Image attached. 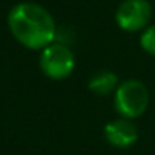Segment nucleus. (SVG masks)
Here are the masks:
<instances>
[{
  "instance_id": "obj_1",
  "label": "nucleus",
  "mask_w": 155,
  "mask_h": 155,
  "mask_svg": "<svg viewBox=\"0 0 155 155\" xmlns=\"http://www.w3.org/2000/svg\"><path fill=\"white\" fill-rule=\"evenodd\" d=\"M7 25L12 37L28 50H44L57 40V24L44 5L20 2L10 8Z\"/></svg>"
},
{
  "instance_id": "obj_2",
  "label": "nucleus",
  "mask_w": 155,
  "mask_h": 155,
  "mask_svg": "<svg viewBox=\"0 0 155 155\" xmlns=\"http://www.w3.org/2000/svg\"><path fill=\"white\" fill-rule=\"evenodd\" d=\"M150 104V94L147 85L137 78H128L118 84L114 92V107L120 117L135 118L142 117Z\"/></svg>"
},
{
  "instance_id": "obj_3",
  "label": "nucleus",
  "mask_w": 155,
  "mask_h": 155,
  "mask_svg": "<svg viewBox=\"0 0 155 155\" xmlns=\"http://www.w3.org/2000/svg\"><path fill=\"white\" fill-rule=\"evenodd\" d=\"M38 65H40L42 74L50 80H65L68 78L75 70V54L72 48L65 44L55 40L44 50H40L38 57Z\"/></svg>"
},
{
  "instance_id": "obj_4",
  "label": "nucleus",
  "mask_w": 155,
  "mask_h": 155,
  "mask_svg": "<svg viewBox=\"0 0 155 155\" xmlns=\"http://www.w3.org/2000/svg\"><path fill=\"white\" fill-rule=\"evenodd\" d=\"M152 15L153 8L148 0H122L115 10V22L124 32L137 34L152 25Z\"/></svg>"
},
{
  "instance_id": "obj_5",
  "label": "nucleus",
  "mask_w": 155,
  "mask_h": 155,
  "mask_svg": "<svg viewBox=\"0 0 155 155\" xmlns=\"http://www.w3.org/2000/svg\"><path fill=\"white\" fill-rule=\"evenodd\" d=\"M105 140L115 148H128L138 140V128L134 120L117 117L110 120L104 128Z\"/></svg>"
},
{
  "instance_id": "obj_6",
  "label": "nucleus",
  "mask_w": 155,
  "mask_h": 155,
  "mask_svg": "<svg viewBox=\"0 0 155 155\" xmlns=\"http://www.w3.org/2000/svg\"><path fill=\"white\" fill-rule=\"evenodd\" d=\"M118 77L115 72L110 70H100L97 74H94L88 80L87 87L92 94L95 95H110L115 92V88L118 87Z\"/></svg>"
},
{
  "instance_id": "obj_7",
  "label": "nucleus",
  "mask_w": 155,
  "mask_h": 155,
  "mask_svg": "<svg viewBox=\"0 0 155 155\" xmlns=\"http://www.w3.org/2000/svg\"><path fill=\"white\" fill-rule=\"evenodd\" d=\"M140 47L148 55L155 57V24L148 25L140 35Z\"/></svg>"
}]
</instances>
